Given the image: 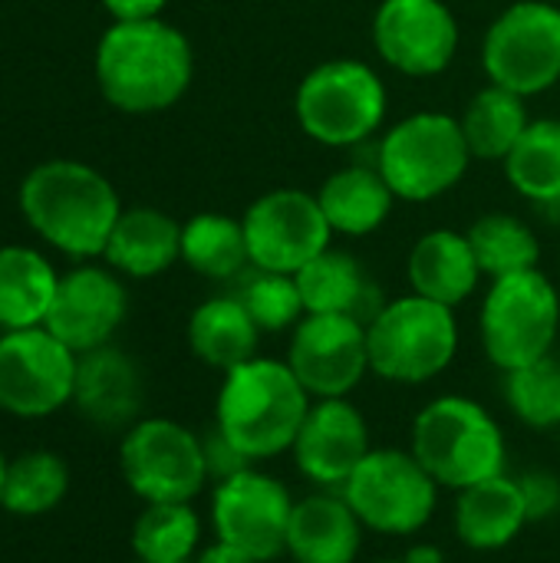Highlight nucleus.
I'll return each mask as SVG.
<instances>
[{
  "label": "nucleus",
  "instance_id": "32",
  "mask_svg": "<svg viewBox=\"0 0 560 563\" xmlns=\"http://www.w3.org/2000/svg\"><path fill=\"white\" fill-rule=\"evenodd\" d=\"M69 492V468L56 452H26L7 465L3 498L0 508H7L17 518H40L59 508V501Z\"/></svg>",
  "mask_w": 560,
  "mask_h": 563
},
{
  "label": "nucleus",
  "instance_id": "37",
  "mask_svg": "<svg viewBox=\"0 0 560 563\" xmlns=\"http://www.w3.org/2000/svg\"><path fill=\"white\" fill-rule=\"evenodd\" d=\"M525 505H528V521H548L560 511V478L551 472H528L518 478Z\"/></svg>",
  "mask_w": 560,
  "mask_h": 563
},
{
  "label": "nucleus",
  "instance_id": "42",
  "mask_svg": "<svg viewBox=\"0 0 560 563\" xmlns=\"http://www.w3.org/2000/svg\"><path fill=\"white\" fill-rule=\"evenodd\" d=\"M373 563H406L403 558H396V561H373Z\"/></svg>",
  "mask_w": 560,
  "mask_h": 563
},
{
  "label": "nucleus",
  "instance_id": "34",
  "mask_svg": "<svg viewBox=\"0 0 560 563\" xmlns=\"http://www.w3.org/2000/svg\"><path fill=\"white\" fill-rule=\"evenodd\" d=\"M505 402L528 429H560V360L545 356L505 373Z\"/></svg>",
  "mask_w": 560,
  "mask_h": 563
},
{
  "label": "nucleus",
  "instance_id": "20",
  "mask_svg": "<svg viewBox=\"0 0 560 563\" xmlns=\"http://www.w3.org/2000/svg\"><path fill=\"white\" fill-rule=\"evenodd\" d=\"M363 531L347 498L323 488L294 501L287 554L294 563H353L363 548Z\"/></svg>",
  "mask_w": 560,
  "mask_h": 563
},
{
  "label": "nucleus",
  "instance_id": "10",
  "mask_svg": "<svg viewBox=\"0 0 560 563\" xmlns=\"http://www.w3.org/2000/svg\"><path fill=\"white\" fill-rule=\"evenodd\" d=\"M485 76L518 96H541L560 82V7L518 0L502 10L482 40Z\"/></svg>",
  "mask_w": 560,
  "mask_h": 563
},
{
  "label": "nucleus",
  "instance_id": "2",
  "mask_svg": "<svg viewBox=\"0 0 560 563\" xmlns=\"http://www.w3.org/2000/svg\"><path fill=\"white\" fill-rule=\"evenodd\" d=\"M26 224L56 251L76 261L102 257L122 214V201L106 175L73 158L36 165L20 185Z\"/></svg>",
  "mask_w": 560,
  "mask_h": 563
},
{
  "label": "nucleus",
  "instance_id": "26",
  "mask_svg": "<svg viewBox=\"0 0 560 563\" xmlns=\"http://www.w3.org/2000/svg\"><path fill=\"white\" fill-rule=\"evenodd\" d=\"M261 327L238 297H211L188 317V346L211 369H234L257 356Z\"/></svg>",
  "mask_w": 560,
  "mask_h": 563
},
{
  "label": "nucleus",
  "instance_id": "9",
  "mask_svg": "<svg viewBox=\"0 0 560 563\" xmlns=\"http://www.w3.org/2000/svg\"><path fill=\"white\" fill-rule=\"evenodd\" d=\"M340 495L366 531L386 538L419 534L439 505L436 478L403 449H370Z\"/></svg>",
  "mask_w": 560,
  "mask_h": 563
},
{
  "label": "nucleus",
  "instance_id": "7",
  "mask_svg": "<svg viewBox=\"0 0 560 563\" xmlns=\"http://www.w3.org/2000/svg\"><path fill=\"white\" fill-rule=\"evenodd\" d=\"M462 122L449 112H413L383 132L376 168L399 201H436L449 195L472 165Z\"/></svg>",
  "mask_w": 560,
  "mask_h": 563
},
{
  "label": "nucleus",
  "instance_id": "29",
  "mask_svg": "<svg viewBox=\"0 0 560 563\" xmlns=\"http://www.w3.org/2000/svg\"><path fill=\"white\" fill-rule=\"evenodd\" d=\"M182 261L208 277V280H231L251 267L244 224L231 214L201 211L182 224Z\"/></svg>",
  "mask_w": 560,
  "mask_h": 563
},
{
  "label": "nucleus",
  "instance_id": "3",
  "mask_svg": "<svg viewBox=\"0 0 560 563\" xmlns=\"http://www.w3.org/2000/svg\"><path fill=\"white\" fill-rule=\"evenodd\" d=\"M314 399L287 360L254 356L224 373L215 426L251 459H277L294 449Z\"/></svg>",
  "mask_w": 560,
  "mask_h": 563
},
{
  "label": "nucleus",
  "instance_id": "14",
  "mask_svg": "<svg viewBox=\"0 0 560 563\" xmlns=\"http://www.w3.org/2000/svg\"><path fill=\"white\" fill-rule=\"evenodd\" d=\"M287 366L310 399H347L370 373L366 323L347 313H307L290 333Z\"/></svg>",
  "mask_w": 560,
  "mask_h": 563
},
{
  "label": "nucleus",
  "instance_id": "27",
  "mask_svg": "<svg viewBox=\"0 0 560 563\" xmlns=\"http://www.w3.org/2000/svg\"><path fill=\"white\" fill-rule=\"evenodd\" d=\"M56 284L59 277L40 251L0 247V333L43 327Z\"/></svg>",
  "mask_w": 560,
  "mask_h": 563
},
{
  "label": "nucleus",
  "instance_id": "38",
  "mask_svg": "<svg viewBox=\"0 0 560 563\" xmlns=\"http://www.w3.org/2000/svg\"><path fill=\"white\" fill-rule=\"evenodd\" d=\"M168 0H102L112 20H155Z\"/></svg>",
  "mask_w": 560,
  "mask_h": 563
},
{
  "label": "nucleus",
  "instance_id": "44",
  "mask_svg": "<svg viewBox=\"0 0 560 563\" xmlns=\"http://www.w3.org/2000/svg\"><path fill=\"white\" fill-rule=\"evenodd\" d=\"M558 360H560V356H558Z\"/></svg>",
  "mask_w": 560,
  "mask_h": 563
},
{
  "label": "nucleus",
  "instance_id": "33",
  "mask_svg": "<svg viewBox=\"0 0 560 563\" xmlns=\"http://www.w3.org/2000/svg\"><path fill=\"white\" fill-rule=\"evenodd\" d=\"M201 541V521L191 501L145 505L132 528V551L139 563H188Z\"/></svg>",
  "mask_w": 560,
  "mask_h": 563
},
{
  "label": "nucleus",
  "instance_id": "28",
  "mask_svg": "<svg viewBox=\"0 0 560 563\" xmlns=\"http://www.w3.org/2000/svg\"><path fill=\"white\" fill-rule=\"evenodd\" d=\"M459 122H462V135L469 142L472 158L505 162L512 148L518 145V139L525 135V129L531 125V115H528L525 96L492 82L472 96Z\"/></svg>",
  "mask_w": 560,
  "mask_h": 563
},
{
  "label": "nucleus",
  "instance_id": "24",
  "mask_svg": "<svg viewBox=\"0 0 560 563\" xmlns=\"http://www.w3.org/2000/svg\"><path fill=\"white\" fill-rule=\"evenodd\" d=\"M317 201L333 234L366 238L386 224L396 195L376 165H347L320 185Z\"/></svg>",
  "mask_w": 560,
  "mask_h": 563
},
{
  "label": "nucleus",
  "instance_id": "16",
  "mask_svg": "<svg viewBox=\"0 0 560 563\" xmlns=\"http://www.w3.org/2000/svg\"><path fill=\"white\" fill-rule=\"evenodd\" d=\"M370 33L383 63L413 79L446 73L459 53V20L446 0H380Z\"/></svg>",
  "mask_w": 560,
  "mask_h": 563
},
{
  "label": "nucleus",
  "instance_id": "41",
  "mask_svg": "<svg viewBox=\"0 0 560 563\" xmlns=\"http://www.w3.org/2000/svg\"><path fill=\"white\" fill-rule=\"evenodd\" d=\"M7 459H3V452H0V498H3V482H7Z\"/></svg>",
  "mask_w": 560,
  "mask_h": 563
},
{
  "label": "nucleus",
  "instance_id": "39",
  "mask_svg": "<svg viewBox=\"0 0 560 563\" xmlns=\"http://www.w3.org/2000/svg\"><path fill=\"white\" fill-rule=\"evenodd\" d=\"M191 563H257L251 554H244L241 548H231L224 541H215L211 548H205Z\"/></svg>",
  "mask_w": 560,
  "mask_h": 563
},
{
  "label": "nucleus",
  "instance_id": "40",
  "mask_svg": "<svg viewBox=\"0 0 560 563\" xmlns=\"http://www.w3.org/2000/svg\"><path fill=\"white\" fill-rule=\"evenodd\" d=\"M406 563H446V554L436 548V544H416V548H409L406 551Z\"/></svg>",
  "mask_w": 560,
  "mask_h": 563
},
{
  "label": "nucleus",
  "instance_id": "30",
  "mask_svg": "<svg viewBox=\"0 0 560 563\" xmlns=\"http://www.w3.org/2000/svg\"><path fill=\"white\" fill-rule=\"evenodd\" d=\"M512 188L541 208H560V119H531L505 158Z\"/></svg>",
  "mask_w": 560,
  "mask_h": 563
},
{
  "label": "nucleus",
  "instance_id": "8",
  "mask_svg": "<svg viewBox=\"0 0 560 563\" xmlns=\"http://www.w3.org/2000/svg\"><path fill=\"white\" fill-rule=\"evenodd\" d=\"M479 330L485 356L502 373L554 356L560 330L558 287L538 267L492 280L482 300Z\"/></svg>",
  "mask_w": 560,
  "mask_h": 563
},
{
  "label": "nucleus",
  "instance_id": "22",
  "mask_svg": "<svg viewBox=\"0 0 560 563\" xmlns=\"http://www.w3.org/2000/svg\"><path fill=\"white\" fill-rule=\"evenodd\" d=\"M525 525L531 521L518 478L495 475L455 498V534L472 551H502L525 531Z\"/></svg>",
  "mask_w": 560,
  "mask_h": 563
},
{
  "label": "nucleus",
  "instance_id": "36",
  "mask_svg": "<svg viewBox=\"0 0 560 563\" xmlns=\"http://www.w3.org/2000/svg\"><path fill=\"white\" fill-rule=\"evenodd\" d=\"M201 449H205L208 482H215V485H221V482H228V478H234V475H241V472H248L254 465L218 426L201 435Z\"/></svg>",
  "mask_w": 560,
  "mask_h": 563
},
{
  "label": "nucleus",
  "instance_id": "43",
  "mask_svg": "<svg viewBox=\"0 0 560 563\" xmlns=\"http://www.w3.org/2000/svg\"><path fill=\"white\" fill-rule=\"evenodd\" d=\"M188 563H191V561H188Z\"/></svg>",
  "mask_w": 560,
  "mask_h": 563
},
{
  "label": "nucleus",
  "instance_id": "18",
  "mask_svg": "<svg viewBox=\"0 0 560 563\" xmlns=\"http://www.w3.org/2000/svg\"><path fill=\"white\" fill-rule=\"evenodd\" d=\"M370 449V426L350 399H314L290 452L307 482L340 492Z\"/></svg>",
  "mask_w": 560,
  "mask_h": 563
},
{
  "label": "nucleus",
  "instance_id": "5",
  "mask_svg": "<svg viewBox=\"0 0 560 563\" xmlns=\"http://www.w3.org/2000/svg\"><path fill=\"white\" fill-rule=\"evenodd\" d=\"M370 373L386 383L419 386L442 376L459 353V320L452 307L419 294L383 303L366 323Z\"/></svg>",
  "mask_w": 560,
  "mask_h": 563
},
{
  "label": "nucleus",
  "instance_id": "31",
  "mask_svg": "<svg viewBox=\"0 0 560 563\" xmlns=\"http://www.w3.org/2000/svg\"><path fill=\"white\" fill-rule=\"evenodd\" d=\"M465 238L475 251L482 274H488L492 280L521 274V271H535L541 261V244H538L535 231L521 218L505 214V211L482 214L479 221H472Z\"/></svg>",
  "mask_w": 560,
  "mask_h": 563
},
{
  "label": "nucleus",
  "instance_id": "23",
  "mask_svg": "<svg viewBox=\"0 0 560 563\" xmlns=\"http://www.w3.org/2000/svg\"><path fill=\"white\" fill-rule=\"evenodd\" d=\"M102 257L125 277H158L182 261V224L158 208H122Z\"/></svg>",
  "mask_w": 560,
  "mask_h": 563
},
{
  "label": "nucleus",
  "instance_id": "21",
  "mask_svg": "<svg viewBox=\"0 0 560 563\" xmlns=\"http://www.w3.org/2000/svg\"><path fill=\"white\" fill-rule=\"evenodd\" d=\"M406 274H409L413 294L436 300L442 307H452V310L465 303L482 280V267L475 261L469 238L449 228L426 231L413 244Z\"/></svg>",
  "mask_w": 560,
  "mask_h": 563
},
{
  "label": "nucleus",
  "instance_id": "13",
  "mask_svg": "<svg viewBox=\"0 0 560 563\" xmlns=\"http://www.w3.org/2000/svg\"><path fill=\"white\" fill-rule=\"evenodd\" d=\"M244 238L251 267L274 274H297L330 247V224L317 195L300 188H274L248 205Z\"/></svg>",
  "mask_w": 560,
  "mask_h": 563
},
{
  "label": "nucleus",
  "instance_id": "15",
  "mask_svg": "<svg viewBox=\"0 0 560 563\" xmlns=\"http://www.w3.org/2000/svg\"><path fill=\"white\" fill-rule=\"evenodd\" d=\"M294 515V498L284 482L264 472H241L211 495V528L215 538L241 548L257 563L277 561L287 554V528Z\"/></svg>",
  "mask_w": 560,
  "mask_h": 563
},
{
  "label": "nucleus",
  "instance_id": "19",
  "mask_svg": "<svg viewBox=\"0 0 560 563\" xmlns=\"http://www.w3.org/2000/svg\"><path fill=\"white\" fill-rule=\"evenodd\" d=\"M73 402L99 429H129L142 409V373L132 356L116 346L89 350L76 366Z\"/></svg>",
  "mask_w": 560,
  "mask_h": 563
},
{
  "label": "nucleus",
  "instance_id": "35",
  "mask_svg": "<svg viewBox=\"0 0 560 563\" xmlns=\"http://www.w3.org/2000/svg\"><path fill=\"white\" fill-rule=\"evenodd\" d=\"M238 300L248 307V313L254 317L261 333L294 330L307 317L304 297H300V287H297L294 274H274V271H257L254 267V274L244 277V287H241Z\"/></svg>",
  "mask_w": 560,
  "mask_h": 563
},
{
  "label": "nucleus",
  "instance_id": "6",
  "mask_svg": "<svg viewBox=\"0 0 560 563\" xmlns=\"http://www.w3.org/2000/svg\"><path fill=\"white\" fill-rule=\"evenodd\" d=\"M386 86L363 59H327L314 66L294 92L300 132L327 148H350L380 132L386 119Z\"/></svg>",
  "mask_w": 560,
  "mask_h": 563
},
{
  "label": "nucleus",
  "instance_id": "1",
  "mask_svg": "<svg viewBox=\"0 0 560 563\" xmlns=\"http://www.w3.org/2000/svg\"><path fill=\"white\" fill-rule=\"evenodd\" d=\"M188 36L155 20H116L96 46V82L109 106L129 115L172 109L191 86Z\"/></svg>",
  "mask_w": 560,
  "mask_h": 563
},
{
  "label": "nucleus",
  "instance_id": "17",
  "mask_svg": "<svg viewBox=\"0 0 560 563\" xmlns=\"http://www.w3.org/2000/svg\"><path fill=\"white\" fill-rule=\"evenodd\" d=\"M125 310L129 297L122 280L106 267L83 264L59 277L43 327L76 356H83L89 350L109 346L125 320Z\"/></svg>",
  "mask_w": 560,
  "mask_h": 563
},
{
  "label": "nucleus",
  "instance_id": "25",
  "mask_svg": "<svg viewBox=\"0 0 560 563\" xmlns=\"http://www.w3.org/2000/svg\"><path fill=\"white\" fill-rule=\"evenodd\" d=\"M294 277L307 313H347L370 323L373 313L383 307L376 303V287L370 284L363 264L347 251L327 247Z\"/></svg>",
  "mask_w": 560,
  "mask_h": 563
},
{
  "label": "nucleus",
  "instance_id": "4",
  "mask_svg": "<svg viewBox=\"0 0 560 563\" xmlns=\"http://www.w3.org/2000/svg\"><path fill=\"white\" fill-rule=\"evenodd\" d=\"M409 452L439 488L465 492L505 475V432L498 419L469 396H439L413 419Z\"/></svg>",
  "mask_w": 560,
  "mask_h": 563
},
{
  "label": "nucleus",
  "instance_id": "11",
  "mask_svg": "<svg viewBox=\"0 0 560 563\" xmlns=\"http://www.w3.org/2000/svg\"><path fill=\"white\" fill-rule=\"evenodd\" d=\"M125 485L145 505L191 501L208 485L201 439L175 419H139L119 445Z\"/></svg>",
  "mask_w": 560,
  "mask_h": 563
},
{
  "label": "nucleus",
  "instance_id": "12",
  "mask_svg": "<svg viewBox=\"0 0 560 563\" xmlns=\"http://www.w3.org/2000/svg\"><path fill=\"white\" fill-rule=\"evenodd\" d=\"M79 356L46 327L0 333V412L46 419L73 402Z\"/></svg>",
  "mask_w": 560,
  "mask_h": 563
}]
</instances>
